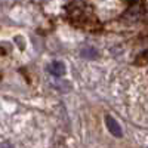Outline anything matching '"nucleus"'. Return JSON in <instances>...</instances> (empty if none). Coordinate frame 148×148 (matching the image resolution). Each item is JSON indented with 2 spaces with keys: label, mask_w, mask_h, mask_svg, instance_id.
Listing matches in <instances>:
<instances>
[{
  "label": "nucleus",
  "mask_w": 148,
  "mask_h": 148,
  "mask_svg": "<svg viewBox=\"0 0 148 148\" xmlns=\"http://www.w3.org/2000/svg\"><path fill=\"white\" fill-rule=\"evenodd\" d=\"M47 71L51 73L53 77H62L67 71V68H65V64L62 61H52L47 67Z\"/></svg>",
  "instance_id": "obj_2"
},
{
  "label": "nucleus",
  "mask_w": 148,
  "mask_h": 148,
  "mask_svg": "<svg viewBox=\"0 0 148 148\" xmlns=\"http://www.w3.org/2000/svg\"><path fill=\"white\" fill-rule=\"evenodd\" d=\"M15 40L19 42V43H18V47H19V49H24V47H25V39H24L22 36H16Z\"/></svg>",
  "instance_id": "obj_3"
},
{
  "label": "nucleus",
  "mask_w": 148,
  "mask_h": 148,
  "mask_svg": "<svg viewBox=\"0 0 148 148\" xmlns=\"http://www.w3.org/2000/svg\"><path fill=\"white\" fill-rule=\"evenodd\" d=\"M0 148H15V147L9 141H3V142H0Z\"/></svg>",
  "instance_id": "obj_4"
},
{
  "label": "nucleus",
  "mask_w": 148,
  "mask_h": 148,
  "mask_svg": "<svg viewBox=\"0 0 148 148\" xmlns=\"http://www.w3.org/2000/svg\"><path fill=\"white\" fill-rule=\"evenodd\" d=\"M105 125H107L108 132L113 135V136H116V138H121V136H123V130H121L120 123H119L113 116H110V114L105 116Z\"/></svg>",
  "instance_id": "obj_1"
},
{
  "label": "nucleus",
  "mask_w": 148,
  "mask_h": 148,
  "mask_svg": "<svg viewBox=\"0 0 148 148\" xmlns=\"http://www.w3.org/2000/svg\"><path fill=\"white\" fill-rule=\"evenodd\" d=\"M42 2H47V0H42Z\"/></svg>",
  "instance_id": "obj_5"
}]
</instances>
